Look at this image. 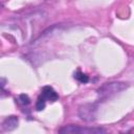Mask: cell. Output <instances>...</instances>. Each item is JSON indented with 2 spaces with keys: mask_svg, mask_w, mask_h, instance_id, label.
<instances>
[{
  "mask_svg": "<svg viewBox=\"0 0 134 134\" xmlns=\"http://www.w3.org/2000/svg\"><path fill=\"white\" fill-rule=\"evenodd\" d=\"M127 84L126 83H121V82H112V83H106L104 84L97 91L98 95L100 98H107L110 97L120 91H122L124 89L127 88Z\"/></svg>",
  "mask_w": 134,
  "mask_h": 134,
  "instance_id": "6da1fadb",
  "label": "cell"
},
{
  "mask_svg": "<svg viewBox=\"0 0 134 134\" xmlns=\"http://www.w3.org/2000/svg\"><path fill=\"white\" fill-rule=\"evenodd\" d=\"M74 77H75L80 83H82V84H86V83L89 82V77H88V75L85 74V73H82L81 71H77V72L74 74Z\"/></svg>",
  "mask_w": 134,
  "mask_h": 134,
  "instance_id": "8992f818",
  "label": "cell"
},
{
  "mask_svg": "<svg viewBox=\"0 0 134 134\" xmlns=\"http://www.w3.org/2000/svg\"><path fill=\"white\" fill-rule=\"evenodd\" d=\"M42 96L45 98V99H48V100H51V102H55L58 98H59V95L58 93L53 90L52 87L50 86H45L43 89H42Z\"/></svg>",
  "mask_w": 134,
  "mask_h": 134,
  "instance_id": "5b68a950",
  "label": "cell"
},
{
  "mask_svg": "<svg viewBox=\"0 0 134 134\" xmlns=\"http://www.w3.org/2000/svg\"><path fill=\"white\" fill-rule=\"evenodd\" d=\"M95 113H96V107L91 104L84 105V106L80 107V109H79V116L82 119L87 120V121L93 120L95 118Z\"/></svg>",
  "mask_w": 134,
  "mask_h": 134,
  "instance_id": "3957f363",
  "label": "cell"
},
{
  "mask_svg": "<svg viewBox=\"0 0 134 134\" xmlns=\"http://www.w3.org/2000/svg\"><path fill=\"white\" fill-rule=\"evenodd\" d=\"M18 122H19V120H18L17 116H14V115L8 116L4 119V121L2 124V129H3V131H12L18 127Z\"/></svg>",
  "mask_w": 134,
  "mask_h": 134,
  "instance_id": "277c9868",
  "label": "cell"
},
{
  "mask_svg": "<svg viewBox=\"0 0 134 134\" xmlns=\"http://www.w3.org/2000/svg\"><path fill=\"white\" fill-rule=\"evenodd\" d=\"M19 102H20L23 106H27V105L30 103V99H29V97H28L26 94H20V95H19Z\"/></svg>",
  "mask_w": 134,
  "mask_h": 134,
  "instance_id": "ba28073f",
  "label": "cell"
},
{
  "mask_svg": "<svg viewBox=\"0 0 134 134\" xmlns=\"http://www.w3.org/2000/svg\"><path fill=\"white\" fill-rule=\"evenodd\" d=\"M60 133H68V134H100L106 133V130L100 128H83L80 126H65L64 128L60 129Z\"/></svg>",
  "mask_w": 134,
  "mask_h": 134,
  "instance_id": "7a4b0ae2",
  "label": "cell"
},
{
  "mask_svg": "<svg viewBox=\"0 0 134 134\" xmlns=\"http://www.w3.org/2000/svg\"><path fill=\"white\" fill-rule=\"evenodd\" d=\"M44 108H45V98H44L43 96H41V97H39L38 100H37L36 109H37L38 111H41V110H43Z\"/></svg>",
  "mask_w": 134,
  "mask_h": 134,
  "instance_id": "52a82bcc",
  "label": "cell"
}]
</instances>
